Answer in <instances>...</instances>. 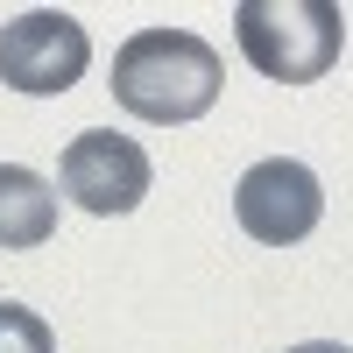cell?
I'll use <instances>...</instances> for the list:
<instances>
[{
  "instance_id": "ba28073f",
  "label": "cell",
  "mask_w": 353,
  "mask_h": 353,
  "mask_svg": "<svg viewBox=\"0 0 353 353\" xmlns=\"http://www.w3.org/2000/svg\"><path fill=\"white\" fill-rule=\"evenodd\" d=\"M290 353H353V346H339V339H311V346H290Z\"/></svg>"
},
{
  "instance_id": "5b68a950",
  "label": "cell",
  "mask_w": 353,
  "mask_h": 353,
  "mask_svg": "<svg viewBox=\"0 0 353 353\" xmlns=\"http://www.w3.org/2000/svg\"><path fill=\"white\" fill-rule=\"evenodd\" d=\"M318 212H325V191H318V176L304 163H290V156L254 163L241 184H233V219H241L254 241H269V248L304 241L318 226Z\"/></svg>"
},
{
  "instance_id": "7a4b0ae2",
  "label": "cell",
  "mask_w": 353,
  "mask_h": 353,
  "mask_svg": "<svg viewBox=\"0 0 353 353\" xmlns=\"http://www.w3.org/2000/svg\"><path fill=\"white\" fill-rule=\"evenodd\" d=\"M233 36H241V57L261 78L311 85L339 64L346 14H339V0H241L233 8Z\"/></svg>"
},
{
  "instance_id": "52a82bcc",
  "label": "cell",
  "mask_w": 353,
  "mask_h": 353,
  "mask_svg": "<svg viewBox=\"0 0 353 353\" xmlns=\"http://www.w3.org/2000/svg\"><path fill=\"white\" fill-rule=\"evenodd\" d=\"M0 353H57V339L28 304H0Z\"/></svg>"
},
{
  "instance_id": "6da1fadb",
  "label": "cell",
  "mask_w": 353,
  "mask_h": 353,
  "mask_svg": "<svg viewBox=\"0 0 353 353\" xmlns=\"http://www.w3.org/2000/svg\"><path fill=\"white\" fill-rule=\"evenodd\" d=\"M219 99V50L191 28H141L113 50V106L149 128H184Z\"/></svg>"
},
{
  "instance_id": "8992f818",
  "label": "cell",
  "mask_w": 353,
  "mask_h": 353,
  "mask_svg": "<svg viewBox=\"0 0 353 353\" xmlns=\"http://www.w3.org/2000/svg\"><path fill=\"white\" fill-rule=\"evenodd\" d=\"M57 233V191L36 170L0 163V248H43Z\"/></svg>"
},
{
  "instance_id": "277c9868",
  "label": "cell",
  "mask_w": 353,
  "mask_h": 353,
  "mask_svg": "<svg viewBox=\"0 0 353 353\" xmlns=\"http://www.w3.org/2000/svg\"><path fill=\"white\" fill-rule=\"evenodd\" d=\"M85 64H92V36L64 8H28L0 28V85H14L28 99L71 92L85 78Z\"/></svg>"
},
{
  "instance_id": "3957f363",
  "label": "cell",
  "mask_w": 353,
  "mask_h": 353,
  "mask_svg": "<svg viewBox=\"0 0 353 353\" xmlns=\"http://www.w3.org/2000/svg\"><path fill=\"white\" fill-rule=\"evenodd\" d=\"M57 184H64V198L78 205V212H92V219H121V212H134V205L149 198L156 163H149V149H141L134 134L85 128V134H71L64 163H57Z\"/></svg>"
}]
</instances>
